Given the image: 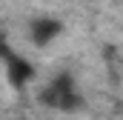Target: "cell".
Listing matches in <instances>:
<instances>
[{
  "label": "cell",
  "instance_id": "6da1fadb",
  "mask_svg": "<svg viewBox=\"0 0 123 120\" xmlns=\"http://www.w3.org/2000/svg\"><path fill=\"white\" fill-rule=\"evenodd\" d=\"M40 100H43L49 109H57V112H74V109L83 103V97H80V91H77V86H74L72 77H55V80L43 89Z\"/></svg>",
  "mask_w": 123,
  "mask_h": 120
},
{
  "label": "cell",
  "instance_id": "3957f363",
  "mask_svg": "<svg viewBox=\"0 0 123 120\" xmlns=\"http://www.w3.org/2000/svg\"><path fill=\"white\" fill-rule=\"evenodd\" d=\"M63 31V23L60 20H55V17H49V14H43V17H34L29 23V37L34 46H49L52 40H57Z\"/></svg>",
  "mask_w": 123,
  "mask_h": 120
},
{
  "label": "cell",
  "instance_id": "7a4b0ae2",
  "mask_svg": "<svg viewBox=\"0 0 123 120\" xmlns=\"http://www.w3.org/2000/svg\"><path fill=\"white\" fill-rule=\"evenodd\" d=\"M0 60H3V69H6V80L12 89H23L26 83L34 80V66L31 60L20 57L17 52H12L6 43H0Z\"/></svg>",
  "mask_w": 123,
  "mask_h": 120
}]
</instances>
